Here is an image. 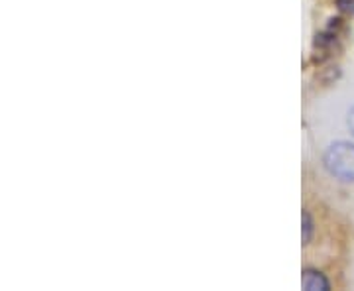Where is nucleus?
Returning a JSON list of instances; mask_svg holds the SVG:
<instances>
[{"mask_svg":"<svg viewBox=\"0 0 354 291\" xmlns=\"http://www.w3.org/2000/svg\"><path fill=\"white\" fill-rule=\"evenodd\" d=\"M348 124H351V128H353L354 132V109L351 111V114H348Z\"/></svg>","mask_w":354,"mask_h":291,"instance_id":"obj_5","label":"nucleus"},{"mask_svg":"<svg viewBox=\"0 0 354 291\" xmlns=\"http://www.w3.org/2000/svg\"><path fill=\"white\" fill-rule=\"evenodd\" d=\"M325 165L341 181H354V144L337 142L325 153Z\"/></svg>","mask_w":354,"mask_h":291,"instance_id":"obj_1","label":"nucleus"},{"mask_svg":"<svg viewBox=\"0 0 354 291\" xmlns=\"http://www.w3.org/2000/svg\"><path fill=\"white\" fill-rule=\"evenodd\" d=\"M304 288L307 291H325L329 290V281L323 278L319 272H315V270H305Z\"/></svg>","mask_w":354,"mask_h":291,"instance_id":"obj_2","label":"nucleus"},{"mask_svg":"<svg viewBox=\"0 0 354 291\" xmlns=\"http://www.w3.org/2000/svg\"><path fill=\"white\" fill-rule=\"evenodd\" d=\"M311 232H313V223H311V218L307 213H304V242L311 241Z\"/></svg>","mask_w":354,"mask_h":291,"instance_id":"obj_3","label":"nucleus"},{"mask_svg":"<svg viewBox=\"0 0 354 291\" xmlns=\"http://www.w3.org/2000/svg\"><path fill=\"white\" fill-rule=\"evenodd\" d=\"M339 8L344 12H354V0H339Z\"/></svg>","mask_w":354,"mask_h":291,"instance_id":"obj_4","label":"nucleus"}]
</instances>
